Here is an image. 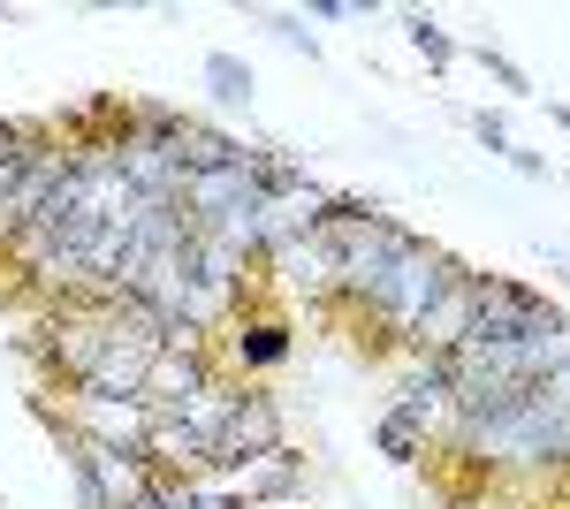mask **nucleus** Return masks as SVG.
<instances>
[{
  "mask_svg": "<svg viewBox=\"0 0 570 509\" xmlns=\"http://www.w3.org/2000/svg\"><path fill=\"white\" fill-rule=\"evenodd\" d=\"M456 274H464V258H456V252H441L434 236H411V244L395 252V266L373 282V297L351 312V327H365L373 350H403V335L419 327V312H426Z\"/></svg>",
  "mask_w": 570,
  "mask_h": 509,
  "instance_id": "1",
  "label": "nucleus"
},
{
  "mask_svg": "<svg viewBox=\"0 0 570 509\" xmlns=\"http://www.w3.org/2000/svg\"><path fill=\"white\" fill-rule=\"evenodd\" d=\"M472 274H480V266H464V274L419 312V327L403 335V358H456V342L472 335Z\"/></svg>",
  "mask_w": 570,
  "mask_h": 509,
  "instance_id": "6",
  "label": "nucleus"
},
{
  "mask_svg": "<svg viewBox=\"0 0 570 509\" xmlns=\"http://www.w3.org/2000/svg\"><path fill=\"white\" fill-rule=\"evenodd\" d=\"M548 115H556V129H570V107H563V99H556V107H548Z\"/></svg>",
  "mask_w": 570,
  "mask_h": 509,
  "instance_id": "16",
  "label": "nucleus"
},
{
  "mask_svg": "<svg viewBox=\"0 0 570 509\" xmlns=\"http://www.w3.org/2000/svg\"><path fill=\"white\" fill-rule=\"evenodd\" d=\"M8 16H16V8H8V0H0V23H8Z\"/></svg>",
  "mask_w": 570,
  "mask_h": 509,
  "instance_id": "17",
  "label": "nucleus"
},
{
  "mask_svg": "<svg viewBox=\"0 0 570 509\" xmlns=\"http://www.w3.org/2000/svg\"><path fill=\"white\" fill-rule=\"evenodd\" d=\"M198 77H206V91H214V107H228V115H252V91H259V77H252V61H244V53L214 46V53L198 61Z\"/></svg>",
  "mask_w": 570,
  "mask_h": 509,
  "instance_id": "10",
  "label": "nucleus"
},
{
  "mask_svg": "<svg viewBox=\"0 0 570 509\" xmlns=\"http://www.w3.org/2000/svg\"><path fill=\"white\" fill-rule=\"evenodd\" d=\"M403 39H411V53H419L434 77L449 69V61H456V53H464V46L441 31V16H426V8H403Z\"/></svg>",
  "mask_w": 570,
  "mask_h": 509,
  "instance_id": "11",
  "label": "nucleus"
},
{
  "mask_svg": "<svg viewBox=\"0 0 570 509\" xmlns=\"http://www.w3.org/2000/svg\"><path fill=\"white\" fill-rule=\"evenodd\" d=\"M464 123H472V137H480L487 153H494V160L510 168V153H518V137H510V123H502L494 107H480V115H464Z\"/></svg>",
  "mask_w": 570,
  "mask_h": 509,
  "instance_id": "14",
  "label": "nucleus"
},
{
  "mask_svg": "<svg viewBox=\"0 0 570 509\" xmlns=\"http://www.w3.org/2000/svg\"><path fill=\"white\" fill-rule=\"evenodd\" d=\"M266 274H282V290H289V297H305L312 312H327V304H335V244H327V236H305V244L274 252V258H266Z\"/></svg>",
  "mask_w": 570,
  "mask_h": 509,
  "instance_id": "7",
  "label": "nucleus"
},
{
  "mask_svg": "<svg viewBox=\"0 0 570 509\" xmlns=\"http://www.w3.org/2000/svg\"><path fill=\"white\" fill-rule=\"evenodd\" d=\"M220 381H228V373H220L214 342H176V350H160L153 373H145V411H198Z\"/></svg>",
  "mask_w": 570,
  "mask_h": 509,
  "instance_id": "5",
  "label": "nucleus"
},
{
  "mask_svg": "<svg viewBox=\"0 0 570 509\" xmlns=\"http://www.w3.org/2000/svg\"><path fill=\"white\" fill-rule=\"evenodd\" d=\"M297 509H305V502H297Z\"/></svg>",
  "mask_w": 570,
  "mask_h": 509,
  "instance_id": "18",
  "label": "nucleus"
},
{
  "mask_svg": "<svg viewBox=\"0 0 570 509\" xmlns=\"http://www.w3.org/2000/svg\"><path fill=\"white\" fill-rule=\"evenodd\" d=\"M244 495H252V509H297L305 502V457L282 441L274 457H259V464L244 471Z\"/></svg>",
  "mask_w": 570,
  "mask_h": 509,
  "instance_id": "9",
  "label": "nucleus"
},
{
  "mask_svg": "<svg viewBox=\"0 0 570 509\" xmlns=\"http://www.w3.org/2000/svg\"><path fill=\"white\" fill-rule=\"evenodd\" d=\"M434 425L441 419L426 403H403V395H395L389 411L373 419V449H381L389 464H419V457H434Z\"/></svg>",
  "mask_w": 570,
  "mask_h": 509,
  "instance_id": "8",
  "label": "nucleus"
},
{
  "mask_svg": "<svg viewBox=\"0 0 570 509\" xmlns=\"http://www.w3.org/2000/svg\"><path fill=\"white\" fill-rule=\"evenodd\" d=\"M252 16H259V23H266L282 46H289V53H305V61H320V53H327V46H320V31H312L297 8H252Z\"/></svg>",
  "mask_w": 570,
  "mask_h": 509,
  "instance_id": "12",
  "label": "nucleus"
},
{
  "mask_svg": "<svg viewBox=\"0 0 570 509\" xmlns=\"http://www.w3.org/2000/svg\"><path fill=\"white\" fill-rule=\"evenodd\" d=\"M289 441V419H282V395L259 381L236 388V403H228V419H220L214 433V479H244V471L259 464V457H274Z\"/></svg>",
  "mask_w": 570,
  "mask_h": 509,
  "instance_id": "3",
  "label": "nucleus"
},
{
  "mask_svg": "<svg viewBox=\"0 0 570 509\" xmlns=\"http://www.w3.org/2000/svg\"><path fill=\"white\" fill-rule=\"evenodd\" d=\"M411 236H419V228H411V221H395V213H373V221L351 228V236H327V244H335V304H327V312H335V320H351L357 304L373 297V282L395 266V252H403Z\"/></svg>",
  "mask_w": 570,
  "mask_h": 509,
  "instance_id": "2",
  "label": "nucleus"
},
{
  "mask_svg": "<svg viewBox=\"0 0 570 509\" xmlns=\"http://www.w3.org/2000/svg\"><path fill=\"white\" fill-rule=\"evenodd\" d=\"M289 350H297V335H289V320H282L274 304H244L214 335V358H220L228 381H259L274 365H289Z\"/></svg>",
  "mask_w": 570,
  "mask_h": 509,
  "instance_id": "4",
  "label": "nucleus"
},
{
  "mask_svg": "<svg viewBox=\"0 0 570 509\" xmlns=\"http://www.w3.org/2000/svg\"><path fill=\"white\" fill-rule=\"evenodd\" d=\"M548 266H556V274L570 282V252H563V244H548Z\"/></svg>",
  "mask_w": 570,
  "mask_h": 509,
  "instance_id": "15",
  "label": "nucleus"
},
{
  "mask_svg": "<svg viewBox=\"0 0 570 509\" xmlns=\"http://www.w3.org/2000/svg\"><path fill=\"white\" fill-rule=\"evenodd\" d=\"M472 61H480L487 77H494V85L510 91V99H525V91H532V77L518 69V61H510V53H502V46H472Z\"/></svg>",
  "mask_w": 570,
  "mask_h": 509,
  "instance_id": "13",
  "label": "nucleus"
}]
</instances>
